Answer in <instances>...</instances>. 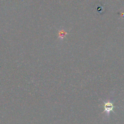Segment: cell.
I'll return each mask as SVG.
<instances>
[{
  "label": "cell",
  "instance_id": "1",
  "mask_svg": "<svg viewBox=\"0 0 124 124\" xmlns=\"http://www.w3.org/2000/svg\"><path fill=\"white\" fill-rule=\"evenodd\" d=\"M103 108L104 111L109 113L110 111H112V110H113V109L114 108V106H113L112 103L109 101H108L107 102L104 103L103 105Z\"/></svg>",
  "mask_w": 124,
  "mask_h": 124
}]
</instances>
